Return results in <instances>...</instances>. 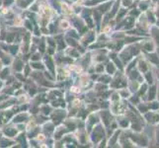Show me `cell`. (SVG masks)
<instances>
[{
	"label": "cell",
	"instance_id": "cell-1",
	"mask_svg": "<svg viewBox=\"0 0 159 148\" xmlns=\"http://www.w3.org/2000/svg\"><path fill=\"white\" fill-rule=\"evenodd\" d=\"M155 92H156V89L155 87H152L150 89V92H149V99H153L155 96Z\"/></svg>",
	"mask_w": 159,
	"mask_h": 148
},
{
	"label": "cell",
	"instance_id": "cell-2",
	"mask_svg": "<svg viewBox=\"0 0 159 148\" xmlns=\"http://www.w3.org/2000/svg\"><path fill=\"white\" fill-rule=\"evenodd\" d=\"M150 59L152 60V61H154V62H156V63H158V62H159V60H158V58H156V56H150Z\"/></svg>",
	"mask_w": 159,
	"mask_h": 148
},
{
	"label": "cell",
	"instance_id": "cell-3",
	"mask_svg": "<svg viewBox=\"0 0 159 148\" xmlns=\"http://www.w3.org/2000/svg\"><path fill=\"white\" fill-rule=\"evenodd\" d=\"M144 47H145L146 51H151V49H152V46L150 45V43H147V45H145Z\"/></svg>",
	"mask_w": 159,
	"mask_h": 148
},
{
	"label": "cell",
	"instance_id": "cell-4",
	"mask_svg": "<svg viewBox=\"0 0 159 148\" xmlns=\"http://www.w3.org/2000/svg\"><path fill=\"white\" fill-rule=\"evenodd\" d=\"M140 65H141V66H140V69H141V70H143V71H145L146 68H147V67L145 66V63H144V62H141Z\"/></svg>",
	"mask_w": 159,
	"mask_h": 148
},
{
	"label": "cell",
	"instance_id": "cell-5",
	"mask_svg": "<svg viewBox=\"0 0 159 148\" xmlns=\"http://www.w3.org/2000/svg\"><path fill=\"white\" fill-rule=\"evenodd\" d=\"M108 71H109V72H113V71H114V67L112 66L111 64L109 65V67H108Z\"/></svg>",
	"mask_w": 159,
	"mask_h": 148
},
{
	"label": "cell",
	"instance_id": "cell-6",
	"mask_svg": "<svg viewBox=\"0 0 159 148\" xmlns=\"http://www.w3.org/2000/svg\"><path fill=\"white\" fill-rule=\"evenodd\" d=\"M12 39H13V36H9V38H7V40H8L9 42L12 41Z\"/></svg>",
	"mask_w": 159,
	"mask_h": 148
},
{
	"label": "cell",
	"instance_id": "cell-7",
	"mask_svg": "<svg viewBox=\"0 0 159 148\" xmlns=\"http://www.w3.org/2000/svg\"><path fill=\"white\" fill-rule=\"evenodd\" d=\"M158 134H159V132H158Z\"/></svg>",
	"mask_w": 159,
	"mask_h": 148
}]
</instances>
